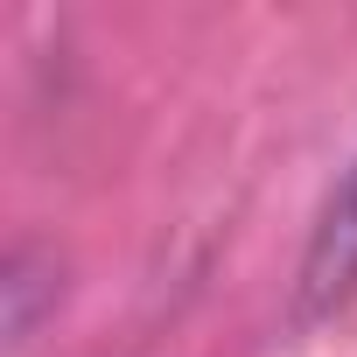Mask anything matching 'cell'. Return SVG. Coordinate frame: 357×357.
I'll use <instances>...</instances> for the list:
<instances>
[{
    "instance_id": "6da1fadb",
    "label": "cell",
    "mask_w": 357,
    "mask_h": 357,
    "mask_svg": "<svg viewBox=\"0 0 357 357\" xmlns=\"http://www.w3.org/2000/svg\"><path fill=\"white\" fill-rule=\"evenodd\" d=\"M350 287H357V161L343 168V183H336V197H329V211H322V225H315V238H308L294 308L315 322V315L343 308Z\"/></svg>"
},
{
    "instance_id": "7a4b0ae2",
    "label": "cell",
    "mask_w": 357,
    "mask_h": 357,
    "mask_svg": "<svg viewBox=\"0 0 357 357\" xmlns=\"http://www.w3.org/2000/svg\"><path fill=\"white\" fill-rule=\"evenodd\" d=\"M43 308H56V266H43L29 245L8 259V280H0V336L8 350H22L43 322Z\"/></svg>"
}]
</instances>
